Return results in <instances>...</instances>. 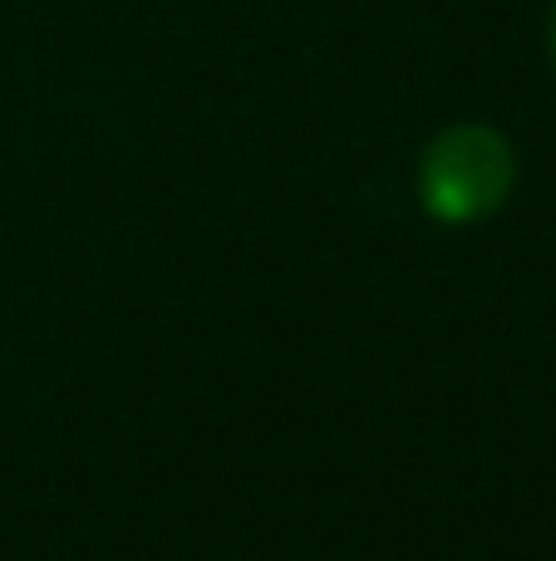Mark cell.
<instances>
[{"instance_id": "obj_1", "label": "cell", "mask_w": 556, "mask_h": 561, "mask_svg": "<svg viewBox=\"0 0 556 561\" xmlns=\"http://www.w3.org/2000/svg\"><path fill=\"white\" fill-rule=\"evenodd\" d=\"M518 153L493 124H453L424 148L419 197L439 222H483L512 197Z\"/></svg>"}, {"instance_id": "obj_2", "label": "cell", "mask_w": 556, "mask_h": 561, "mask_svg": "<svg viewBox=\"0 0 556 561\" xmlns=\"http://www.w3.org/2000/svg\"><path fill=\"white\" fill-rule=\"evenodd\" d=\"M547 59H552V69H556V5H552V15H547Z\"/></svg>"}]
</instances>
